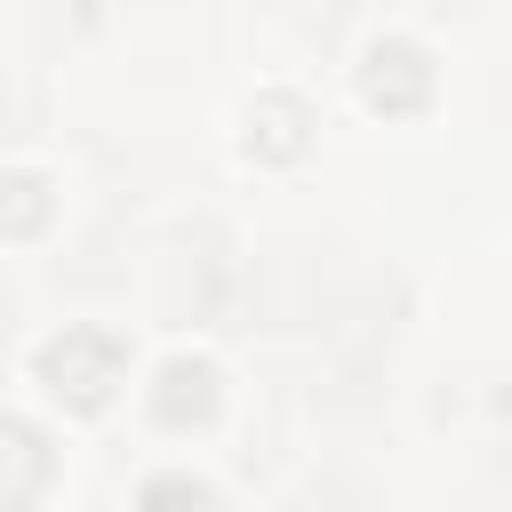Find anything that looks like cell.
I'll use <instances>...</instances> for the list:
<instances>
[{
	"label": "cell",
	"mask_w": 512,
	"mask_h": 512,
	"mask_svg": "<svg viewBox=\"0 0 512 512\" xmlns=\"http://www.w3.org/2000/svg\"><path fill=\"white\" fill-rule=\"evenodd\" d=\"M32 376H40L64 408L96 416V408L120 392V376H128V344H120L112 328H56V336L32 352Z\"/></svg>",
	"instance_id": "1"
},
{
	"label": "cell",
	"mask_w": 512,
	"mask_h": 512,
	"mask_svg": "<svg viewBox=\"0 0 512 512\" xmlns=\"http://www.w3.org/2000/svg\"><path fill=\"white\" fill-rule=\"evenodd\" d=\"M360 96H368L376 112H416V104L432 96V56H424L408 32L368 40V56H360Z\"/></svg>",
	"instance_id": "2"
},
{
	"label": "cell",
	"mask_w": 512,
	"mask_h": 512,
	"mask_svg": "<svg viewBox=\"0 0 512 512\" xmlns=\"http://www.w3.org/2000/svg\"><path fill=\"white\" fill-rule=\"evenodd\" d=\"M152 416H160L168 432H192V424H208V416H216V368H208L200 352H176V360H160V376H152Z\"/></svg>",
	"instance_id": "3"
},
{
	"label": "cell",
	"mask_w": 512,
	"mask_h": 512,
	"mask_svg": "<svg viewBox=\"0 0 512 512\" xmlns=\"http://www.w3.org/2000/svg\"><path fill=\"white\" fill-rule=\"evenodd\" d=\"M304 136H312V104H304L296 88H264V96L248 104V152H256V160H296Z\"/></svg>",
	"instance_id": "4"
},
{
	"label": "cell",
	"mask_w": 512,
	"mask_h": 512,
	"mask_svg": "<svg viewBox=\"0 0 512 512\" xmlns=\"http://www.w3.org/2000/svg\"><path fill=\"white\" fill-rule=\"evenodd\" d=\"M48 480V448L24 416H8V488H0V512H32V488Z\"/></svg>",
	"instance_id": "5"
},
{
	"label": "cell",
	"mask_w": 512,
	"mask_h": 512,
	"mask_svg": "<svg viewBox=\"0 0 512 512\" xmlns=\"http://www.w3.org/2000/svg\"><path fill=\"white\" fill-rule=\"evenodd\" d=\"M40 216H48V176H32V168H8V240H32L40 232Z\"/></svg>",
	"instance_id": "6"
},
{
	"label": "cell",
	"mask_w": 512,
	"mask_h": 512,
	"mask_svg": "<svg viewBox=\"0 0 512 512\" xmlns=\"http://www.w3.org/2000/svg\"><path fill=\"white\" fill-rule=\"evenodd\" d=\"M136 504H144V512H208L216 496H208V480H192V472H152Z\"/></svg>",
	"instance_id": "7"
}]
</instances>
